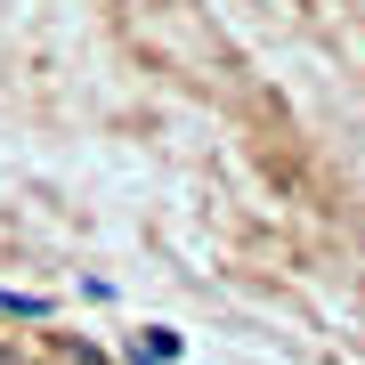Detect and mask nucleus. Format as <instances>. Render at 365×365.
<instances>
[{
	"instance_id": "f257e3e1",
	"label": "nucleus",
	"mask_w": 365,
	"mask_h": 365,
	"mask_svg": "<svg viewBox=\"0 0 365 365\" xmlns=\"http://www.w3.org/2000/svg\"><path fill=\"white\" fill-rule=\"evenodd\" d=\"M0 365H16V357H9V349H0Z\"/></svg>"
}]
</instances>
